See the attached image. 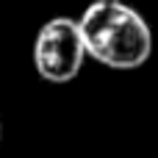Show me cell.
<instances>
[{"mask_svg":"<svg viewBox=\"0 0 158 158\" xmlns=\"http://www.w3.org/2000/svg\"><path fill=\"white\" fill-rule=\"evenodd\" d=\"M86 56L111 69H136L153 53L147 19L122 0H92L78 19Z\"/></svg>","mask_w":158,"mask_h":158,"instance_id":"obj_1","label":"cell"},{"mask_svg":"<svg viewBox=\"0 0 158 158\" xmlns=\"http://www.w3.org/2000/svg\"><path fill=\"white\" fill-rule=\"evenodd\" d=\"M86 50L81 39V28L69 17L47 19L33 42V64L36 72L50 83H69L83 67Z\"/></svg>","mask_w":158,"mask_h":158,"instance_id":"obj_2","label":"cell"},{"mask_svg":"<svg viewBox=\"0 0 158 158\" xmlns=\"http://www.w3.org/2000/svg\"><path fill=\"white\" fill-rule=\"evenodd\" d=\"M0 136H3V131H0Z\"/></svg>","mask_w":158,"mask_h":158,"instance_id":"obj_3","label":"cell"}]
</instances>
